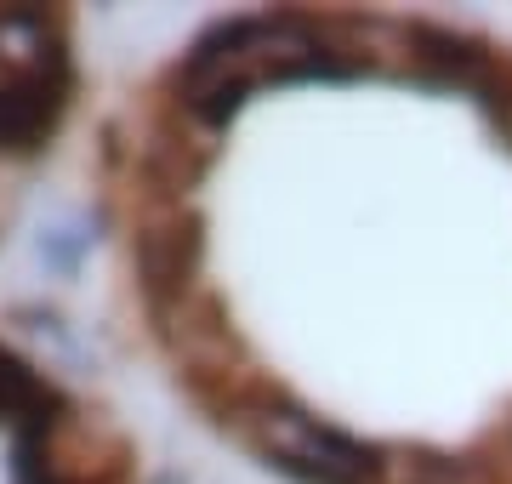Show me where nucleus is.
<instances>
[{
    "label": "nucleus",
    "mask_w": 512,
    "mask_h": 484,
    "mask_svg": "<svg viewBox=\"0 0 512 484\" xmlns=\"http://www.w3.org/2000/svg\"><path fill=\"white\" fill-rule=\"evenodd\" d=\"M234 422L256 450L262 462L291 473L302 484H387V445L376 439H353L348 428H330L319 416H308L302 405H291L285 393H262L245 388L234 393Z\"/></svg>",
    "instance_id": "f257e3e1"
},
{
    "label": "nucleus",
    "mask_w": 512,
    "mask_h": 484,
    "mask_svg": "<svg viewBox=\"0 0 512 484\" xmlns=\"http://www.w3.org/2000/svg\"><path fill=\"white\" fill-rule=\"evenodd\" d=\"M0 428L18 433H57L63 428V399L35 365H23L18 354L0 348Z\"/></svg>",
    "instance_id": "20e7f679"
},
{
    "label": "nucleus",
    "mask_w": 512,
    "mask_h": 484,
    "mask_svg": "<svg viewBox=\"0 0 512 484\" xmlns=\"http://www.w3.org/2000/svg\"><path fill=\"white\" fill-rule=\"evenodd\" d=\"M137 274H143L148 308L165 314L171 297H183L188 274H194V257H200V223L194 217H165V223H143L137 228Z\"/></svg>",
    "instance_id": "7ed1b4c3"
},
{
    "label": "nucleus",
    "mask_w": 512,
    "mask_h": 484,
    "mask_svg": "<svg viewBox=\"0 0 512 484\" xmlns=\"http://www.w3.org/2000/svg\"><path fill=\"white\" fill-rule=\"evenodd\" d=\"M63 103H69L63 18L40 12V6L0 12V149H40L52 137Z\"/></svg>",
    "instance_id": "f03ea898"
}]
</instances>
